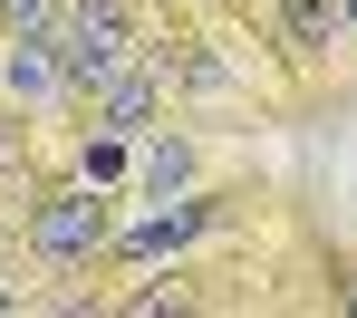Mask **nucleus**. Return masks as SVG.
I'll use <instances>...</instances> for the list:
<instances>
[{
  "mask_svg": "<svg viewBox=\"0 0 357 318\" xmlns=\"http://www.w3.org/2000/svg\"><path fill=\"white\" fill-rule=\"evenodd\" d=\"M338 19H357V0H338Z\"/></svg>",
  "mask_w": 357,
  "mask_h": 318,
  "instance_id": "obj_11",
  "label": "nucleus"
},
{
  "mask_svg": "<svg viewBox=\"0 0 357 318\" xmlns=\"http://www.w3.org/2000/svg\"><path fill=\"white\" fill-rule=\"evenodd\" d=\"M10 309H20V289H10V280H0V318H10Z\"/></svg>",
  "mask_w": 357,
  "mask_h": 318,
  "instance_id": "obj_10",
  "label": "nucleus"
},
{
  "mask_svg": "<svg viewBox=\"0 0 357 318\" xmlns=\"http://www.w3.org/2000/svg\"><path fill=\"white\" fill-rule=\"evenodd\" d=\"M328 29H338V0H290V39H309V49H319Z\"/></svg>",
  "mask_w": 357,
  "mask_h": 318,
  "instance_id": "obj_7",
  "label": "nucleus"
},
{
  "mask_svg": "<svg viewBox=\"0 0 357 318\" xmlns=\"http://www.w3.org/2000/svg\"><path fill=\"white\" fill-rule=\"evenodd\" d=\"M0 19H10V39H49L59 29V0H0Z\"/></svg>",
  "mask_w": 357,
  "mask_h": 318,
  "instance_id": "obj_6",
  "label": "nucleus"
},
{
  "mask_svg": "<svg viewBox=\"0 0 357 318\" xmlns=\"http://www.w3.org/2000/svg\"><path fill=\"white\" fill-rule=\"evenodd\" d=\"M0 87H10L20 106L59 97V87H68V77H59V49H49V39H10V49H0Z\"/></svg>",
  "mask_w": 357,
  "mask_h": 318,
  "instance_id": "obj_3",
  "label": "nucleus"
},
{
  "mask_svg": "<svg viewBox=\"0 0 357 318\" xmlns=\"http://www.w3.org/2000/svg\"><path fill=\"white\" fill-rule=\"evenodd\" d=\"M49 49H59V77H68V87L116 77V67H126V0H59Z\"/></svg>",
  "mask_w": 357,
  "mask_h": 318,
  "instance_id": "obj_1",
  "label": "nucleus"
},
{
  "mask_svg": "<svg viewBox=\"0 0 357 318\" xmlns=\"http://www.w3.org/2000/svg\"><path fill=\"white\" fill-rule=\"evenodd\" d=\"M183 174H193V154H183V145H155V154H145V184H155V193H174Z\"/></svg>",
  "mask_w": 357,
  "mask_h": 318,
  "instance_id": "obj_8",
  "label": "nucleus"
},
{
  "mask_svg": "<svg viewBox=\"0 0 357 318\" xmlns=\"http://www.w3.org/2000/svg\"><path fill=\"white\" fill-rule=\"evenodd\" d=\"M145 116H155V77H145V67H116V77H97V126H107V135H135Z\"/></svg>",
  "mask_w": 357,
  "mask_h": 318,
  "instance_id": "obj_4",
  "label": "nucleus"
},
{
  "mask_svg": "<svg viewBox=\"0 0 357 318\" xmlns=\"http://www.w3.org/2000/svg\"><path fill=\"white\" fill-rule=\"evenodd\" d=\"M193 232H203V202H174V212L135 222V232H126V251H135V260H155V251H183Z\"/></svg>",
  "mask_w": 357,
  "mask_h": 318,
  "instance_id": "obj_5",
  "label": "nucleus"
},
{
  "mask_svg": "<svg viewBox=\"0 0 357 318\" xmlns=\"http://www.w3.org/2000/svg\"><path fill=\"white\" fill-rule=\"evenodd\" d=\"M29 232H39V251H49V260H87L97 241H107V212H97V193H49Z\"/></svg>",
  "mask_w": 357,
  "mask_h": 318,
  "instance_id": "obj_2",
  "label": "nucleus"
},
{
  "mask_svg": "<svg viewBox=\"0 0 357 318\" xmlns=\"http://www.w3.org/2000/svg\"><path fill=\"white\" fill-rule=\"evenodd\" d=\"M116 174H126V145L97 135V145H87V184H116Z\"/></svg>",
  "mask_w": 357,
  "mask_h": 318,
  "instance_id": "obj_9",
  "label": "nucleus"
}]
</instances>
